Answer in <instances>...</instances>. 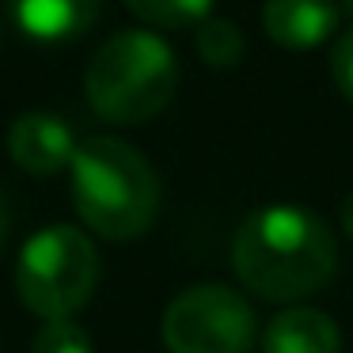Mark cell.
I'll list each match as a JSON object with an SVG mask.
<instances>
[{"label": "cell", "instance_id": "1", "mask_svg": "<svg viewBox=\"0 0 353 353\" xmlns=\"http://www.w3.org/2000/svg\"><path fill=\"white\" fill-rule=\"evenodd\" d=\"M232 266L239 281L262 300L292 304L334 277L338 243L319 213L304 205L254 209L232 239Z\"/></svg>", "mask_w": 353, "mask_h": 353}, {"label": "cell", "instance_id": "2", "mask_svg": "<svg viewBox=\"0 0 353 353\" xmlns=\"http://www.w3.org/2000/svg\"><path fill=\"white\" fill-rule=\"evenodd\" d=\"M77 213L103 239H137L160 209V179L152 163L118 137H88L72 156Z\"/></svg>", "mask_w": 353, "mask_h": 353}, {"label": "cell", "instance_id": "3", "mask_svg": "<svg viewBox=\"0 0 353 353\" xmlns=\"http://www.w3.org/2000/svg\"><path fill=\"white\" fill-rule=\"evenodd\" d=\"M179 65L171 46L152 31H118L95 50L84 77L88 103L114 125H137L171 103Z\"/></svg>", "mask_w": 353, "mask_h": 353}, {"label": "cell", "instance_id": "4", "mask_svg": "<svg viewBox=\"0 0 353 353\" xmlns=\"http://www.w3.org/2000/svg\"><path fill=\"white\" fill-rule=\"evenodd\" d=\"M99 281V251L72 224H50L34 232L19 251L16 289L19 300L46 323L69 319L88 304Z\"/></svg>", "mask_w": 353, "mask_h": 353}, {"label": "cell", "instance_id": "5", "mask_svg": "<svg viewBox=\"0 0 353 353\" xmlns=\"http://www.w3.org/2000/svg\"><path fill=\"white\" fill-rule=\"evenodd\" d=\"M168 353H251L254 312L236 289L205 281L179 292L160 323Z\"/></svg>", "mask_w": 353, "mask_h": 353}, {"label": "cell", "instance_id": "6", "mask_svg": "<svg viewBox=\"0 0 353 353\" xmlns=\"http://www.w3.org/2000/svg\"><path fill=\"white\" fill-rule=\"evenodd\" d=\"M8 152L31 175H57L61 168H72L77 141L61 118L46 114V110H31V114H19L12 122Z\"/></svg>", "mask_w": 353, "mask_h": 353}, {"label": "cell", "instance_id": "7", "mask_svg": "<svg viewBox=\"0 0 353 353\" xmlns=\"http://www.w3.org/2000/svg\"><path fill=\"white\" fill-rule=\"evenodd\" d=\"M8 16L23 39L39 46H61L95 23L99 0H8Z\"/></svg>", "mask_w": 353, "mask_h": 353}, {"label": "cell", "instance_id": "8", "mask_svg": "<svg viewBox=\"0 0 353 353\" xmlns=\"http://www.w3.org/2000/svg\"><path fill=\"white\" fill-rule=\"evenodd\" d=\"M334 0H266L262 27L285 50H315L338 31Z\"/></svg>", "mask_w": 353, "mask_h": 353}, {"label": "cell", "instance_id": "9", "mask_svg": "<svg viewBox=\"0 0 353 353\" xmlns=\"http://www.w3.org/2000/svg\"><path fill=\"white\" fill-rule=\"evenodd\" d=\"M262 353H342V330L319 307H285L262 330Z\"/></svg>", "mask_w": 353, "mask_h": 353}, {"label": "cell", "instance_id": "10", "mask_svg": "<svg viewBox=\"0 0 353 353\" xmlns=\"http://www.w3.org/2000/svg\"><path fill=\"white\" fill-rule=\"evenodd\" d=\"M216 0H125V8L137 19L163 31H179V27H194L205 23Z\"/></svg>", "mask_w": 353, "mask_h": 353}, {"label": "cell", "instance_id": "11", "mask_svg": "<svg viewBox=\"0 0 353 353\" xmlns=\"http://www.w3.org/2000/svg\"><path fill=\"white\" fill-rule=\"evenodd\" d=\"M198 54L205 65L213 69H232L239 65L243 57V34L232 19H221V16H209L205 23L198 27Z\"/></svg>", "mask_w": 353, "mask_h": 353}, {"label": "cell", "instance_id": "12", "mask_svg": "<svg viewBox=\"0 0 353 353\" xmlns=\"http://www.w3.org/2000/svg\"><path fill=\"white\" fill-rule=\"evenodd\" d=\"M31 353H95V350L84 327H77L72 319H57V323H46L34 334Z\"/></svg>", "mask_w": 353, "mask_h": 353}, {"label": "cell", "instance_id": "13", "mask_svg": "<svg viewBox=\"0 0 353 353\" xmlns=\"http://www.w3.org/2000/svg\"><path fill=\"white\" fill-rule=\"evenodd\" d=\"M330 72H334V84L342 88V95L353 103V27L338 39L334 54H330Z\"/></svg>", "mask_w": 353, "mask_h": 353}, {"label": "cell", "instance_id": "14", "mask_svg": "<svg viewBox=\"0 0 353 353\" xmlns=\"http://www.w3.org/2000/svg\"><path fill=\"white\" fill-rule=\"evenodd\" d=\"M338 216H342V228H345V236L353 239V190L345 194V201H342V209H338Z\"/></svg>", "mask_w": 353, "mask_h": 353}, {"label": "cell", "instance_id": "15", "mask_svg": "<svg viewBox=\"0 0 353 353\" xmlns=\"http://www.w3.org/2000/svg\"><path fill=\"white\" fill-rule=\"evenodd\" d=\"M4 239H8V201L0 194V247H4Z\"/></svg>", "mask_w": 353, "mask_h": 353}]
</instances>
